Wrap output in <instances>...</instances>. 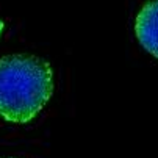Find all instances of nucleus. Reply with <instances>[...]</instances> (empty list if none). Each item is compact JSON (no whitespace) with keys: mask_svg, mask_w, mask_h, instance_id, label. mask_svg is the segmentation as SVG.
Returning a JSON list of instances; mask_svg holds the SVG:
<instances>
[{"mask_svg":"<svg viewBox=\"0 0 158 158\" xmlns=\"http://www.w3.org/2000/svg\"><path fill=\"white\" fill-rule=\"evenodd\" d=\"M53 94L50 64L33 55L0 58V116L14 124L31 121Z\"/></svg>","mask_w":158,"mask_h":158,"instance_id":"f257e3e1","label":"nucleus"},{"mask_svg":"<svg viewBox=\"0 0 158 158\" xmlns=\"http://www.w3.org/2000/svg\"><path fill=\"white\" fill-rule=\"evenodd\" d=\"M135 33L146 52L158 58V0H150L136 16Z\"/></svg>","mask_w":158,"mask_h":158,"instance_id":"f03ea898","label":"nucleus"},{"mask_svg":"<svg viewBox=\"0 0 158 158\" xmlns=\"http://www.w3.org/2000/svg\"><path fill=\"white\" fill-rule=\"evenodd\" d=\"M2 31H3V22L0 20V35H2Z\"/></svg>","mask_w":158,"mask_h":158,"instance_id":"7ed1b4c3","label":"nucleus"}]
</instances>
